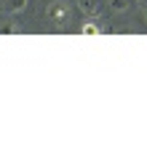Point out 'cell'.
<instances>
[{
    "instance_id": "5",
    "label": "cell",
    "mask_w": 147,
    "mask_h": 147,
    "mask_svg": "<svg viewBox=\"0 0 147 147\" xmlns=\"http://www.w3.org/2000/svg\"><path fill=\"white\" fill-rule=\"evenodd\" d=\"M0 32H3V35H16V32H22V27L13 24V22H8V24H0Z\"/></svg>"
},
{
    "instance_id": "8",
    "label": "cell",
    "mask_w": 147,
    "mask_h": 147,
    "mask_svg": "<svg viewBox=\"0 0 147 147\" xmlns=\"http://www.w3.org/2000/svg\"><path fill=\"white\" fill-rule=\"evenodd\" d=\"M144 22H147V5H144Z\"/></svg>"
},
{
    "instance_id": "2",
    "label": "cell",
    "mask_w": 147,
    "mask_h": 147,
    "mask_svg": "<svg viewBox=\"0 0 147 147\" xmlns=\"http://www.w3.org/2000/svg\"><path fill=\"white\" fill-rule=\"evenodd\" d=\"M27 3L30 0H3V3H0V11L3 13H22L24 8H27Z\"/></svg>"
},
{
    "instance_id": "6",
    "label": "cell",
    "mask_w": 147,
    "mask_h": 147,
    "mask_svg": "<svg viewBox=\"0 0 147 147\" xmlns=\"http://www.w3.org/2000/svg\"><path fill=\"white\" fill-rule=\"evenodd\" d=\"M102 27H96V24H83V35H99Z\"/></svg>"
},
{
    "instance_id": "7",
    "label": "cell",
    "mask_w": 147,
    "mask_h": 147,
    "mask_svg": "<svg viewBox=\"0 0 147 147\" xmlns=\"http://www.w3.org/2000/svg\"><path fill=\"white\" fill-rule=\"evenodd\" d=\"M134 3H139V5H147V0H134Z\"/></svg>"
},
{
    "instance_id": "4",
    "label": "cell",
    "mask_w": 147,
    "mask_h": 147,
    "mask_svg": "<svg viewBox=\"0 0 147 147\" xmlns=\"http://www.w3.org/2000/svg\"><path fill=\"white\" fill-rule=\"evenodd\" d=\"M107 3H110L112 13H123V11H128V3H131V0H107Z\"/></svg>"
},
{
    "instance_id": "3",
    "label": "cell",
    "mask_w": 147,
    "mask_h": 147,
    "mask_svg": "<svg viewBox=\"0 0 147 147\" xmlns=\"http://www.w3.org/2000/svg\"><path fill=\"white\" fill-rule=\"evenodd\" d=\"M75 3L80 5V11H83L86 16H96V13H99V8H102V5H99V0H75Z\"/></svg>"
},
{
    "instance_id": "1",
    "label": "cell",
    "mask_w": 147,
    "mask_h": 147,
    "mask_svg": "<svg viewBox=\"0 0 147 147\" xmlns=\"http://www.w3.org/2000/svg\"><path fill=\"white\" fill-rule=\"evenodd\" d=\"M46 19L51 24H64L67 19H70V8L64 5V0H54V3L46 8Z\"/></svg>"
}]
</instances>
